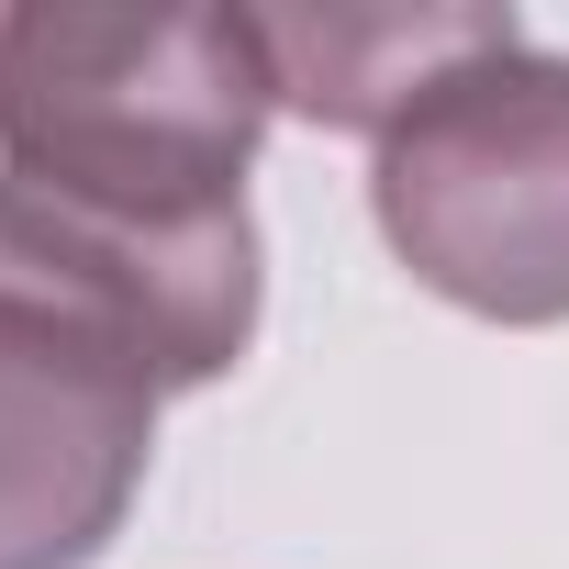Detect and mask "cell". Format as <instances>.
<instances>
[{
    "mask_svg": "<svg viewBox=\"0 0 569 569\" xmlns=\"http://www.w3.org/2000/svg\"><path fill=\"white\" fill-rule=\"evenodd\" d=\"M268 112L257 12H0V179L23 190L134 223L246 212Z\"/></svg>",
    "mask_w": 569,
    "mask_h": 569,
    "instance_id": "6da1fadb",
    "label": "cell"
},
{
    "mask_svg": "<svg viewBox=\"0 0 569 569\" xmlns=\"http://www.w3.org/2000/svg\"><path fill=\"white\" fill-rule=\"evenodd\" d=\"M157 369L0 279V569H90L157 458Z\"/></svg>",
    "mask_w": 569,
    "mask_h": 569,
    "instance_id": "3957f363",
    "label": "cell"
},
{
    "mask_svg": "<svg viewBox=\"0 0 569 569\" xmlns=\"http://www.w3.org/2000/svg\"><path fill=\"white\" fill-rule=\"evenodd\" d=\"M0 279L123 336L157 369V391L223 380L257 336V223L246 212L134 223V212H90V201L0 179Z\"/></svg>",
    "mask_w": 569,
    "mask_h": 569,
    "instance_id": "277c9868",
    "label": "cell"
},
{
    "mask_svg": "<svg viewBox=\"0 0 569 569\" xmlns=\"http://www.w3.org/2000/svg\"><path fill=\"white\" fill-rule=\"evenodd\" d=\"M369 212L436 302L480 325H569V57L513 34L447 68L380 134Z\"/></svg>",
    "mask_w": 569,
    "mask_h": 569,
    "instance_id": "7a4b0ae2",
    "label": "cell"
},
{
    "mask_svg": "<svg viewBox=\"0 0 569 569\" xmlns=\"http://www.w3.org/2000/svg\"><path fill=\"white\" fill-rule=\"evenodd\" d=\"M513 12H257L279 112H313L347 134H391L447 68L513 46Z\"/></svg>",
    "mask_w": 569,
    "mask_h": 569,
    "instance_id": "5b68a950",
    "label": "cell"
}]
</instances>
